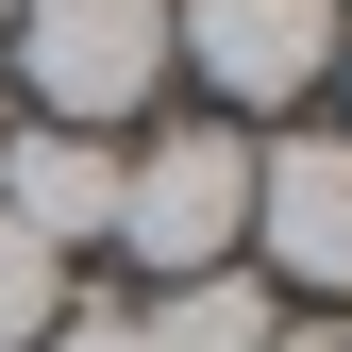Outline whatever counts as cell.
I'll return each instance as SVG.
<instances>
[{
  "mask_svg": "<svg viewBox=\"0 0 352 352\" xmlns=\"http://www.w3.org/2000/svg\"><path fill=\"white\" fill-rule=\"evenodd\" d=\"M101 252H135L151 285L235 269V252H252V135H235V118H151V135L118 151V235Z\"/></svg>",
  "mask_w": 352,
  "mask_h": 352,
  "instance_id": "6da1fadb",
  "label": "cell"
},
{
  "mask_svg": "<svg viewBox=\"0 0 352 352\" xmlns=\"http://www.w3.org/2000/svg\"><path fill=\"white\" fill-rule=\"evenodd\" d=\"M0 51H17L51 135H118V118L168 101V0H17Z\"/></svg>",
  "mask_w": 352,
  "mask_h": 352,
  "instance_id": "7a4b0ae2",
  "label": "cell"
},
{
  "mask_svg": "<svg viewBox=\"0 0 352 352\" xmlns=\"http://www.w3.org/2000/svg\"><path fill=\"white\" fill-rule=\"evenodd\" d=\"M336 34H352V0H168V67H185L235 135L285 118V101H319V84H336Z\"/></svg>",
  "mask_w": 352,
  "mask_h": 352,
  "instance_id": "3957f363",
  "label": "cell"
},
{
  "mask_svg": "<svg viewBox=\"0 0 352 352\" xmlns=\"http://www.w3.org/2000/svg\"><path fill=\"white\" fill-rule=\"evenodd\" d=\"M269 302H352V135L336 118H285L252 135V252H235Z\"/></svg>",
  "mask_w": 352,
  "mask_h": 352,
  "instance_id": "277c9868",
  "label": "cell"
},
{
  "mask_svg": "<svg viewBox=\"0 0 352 352\" xmlns=\"http://www.w3.org/2000/svg\"><path fill=\"white\" fill-rule=\"evenodd\" d=\"M0 218L51 252V269H84V252L118 235V135H51V118H17V135H0Z\"/></svg>",
  "mask_w": 352,
  "mask_h": 352,
  "instance_id": "5b68a950",
  "label": "cell"
},
{
  "mask_svg": "<svg viewBox=\"0 0 352 352\" xmlns=\"http://www.w3.org/2000/svg\"><path fill=\"white\" fill-rule=\"evenodd\" d=\"M269 319H285V302L252 285V269H201V285H151V302H135L151 352H269Z\"/></svg>",
  "mask_w": 352,
  "mask_h": 352,
  "instance_id": "8992f818",
  "label": "cell"
},
{
  "mask_svg": "<svg viewBox=\"0 0 352 352\" xmlns=\"http://www.w3.org/2000/svg\"><path fill=\"white\" fill-rule=\"evenodd\" d=\"M51 319H67V269H51V252L17 235V218H0V352H34Z\"/></svg>",
  "mask_w": 352,
  "mask_h": 352,
  "instance_id": "52a82bcc",
  "label": "cell"
},
{
  "mask_svg": "<svg viewBox=\"0 0 352 352\" xmlns=\"http://www.w3.org/2000/svg\"><path fill=\"white\" fill-rule=\"evenodd\" d=\"M34 352H151V336H135V302H84V285H67V319L34 336Z\"/></svg>",
  "mask_w": 352,
  "mask_h": 352,
  "instance_id": "ba28073f",
  "label": "cell"
},
{
  "mask_svg": "<svg viewBox=\"0 0 352 352\" xmlns=\"http://www.w3.org/2000/svg\"><path fill=\"white\" fill-rule=\"evenodd\" d=\"M269 352H336V319H269Z\"/></svg>",
  "mask_w": 352,
  "mask_h": 352,
  "instance_id": "9c48e42d",
  "label": "cell"
},
{
  "mask_svg": "<svg viewBox=\"0 0 352 352\" xmlns=\"http://www.w3.org/2000/svg\"><path fill=\"white\" fill-rule=\"evenodd\" d=\"M336 135H352V34H336Z\"/></svg>",
  "mask_w": 352,
  "mask_h": 352,
  "instance_id": "30bf717a",
  "label": "cell"
},
{
  "mask_svg": "<svg viewBox=\"0 0 352 352\" xmlns=\"http://www.w3.org/2000/svg\"><path fill=\"white\" fill-rule=\"evenodd\" d=\"M0 17H17V0H0Z\"/></svg>",
  "mask_w": 352,
  "mask_h": 352,
  "instance_id": "8fae6325",
  "label": "cell"
},
{
  "mask_svg": "<svg viewBox=\"0 0 352 352\" xmlns=\"http://www.w3.org/2000/svg\"><path fill=\"white\" fill-rule=\"evenodd\" d=\"M336 352H352V336H336Z\"/></svg>",
  "mask_w": 352,
  "mask_h": 352,
  "instance_id": "7c38bea8",
  "label": "cell"
}]
</instances>
